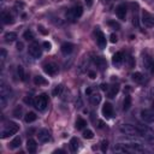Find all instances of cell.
Masks as SVG:
<instances>
[{"mask_svg":"<svg viewBox=\"0 0 154 154\" xmlns=\"http://www.w3.org/2000/svg\"><path fill=\"white\" fill-rule=\"evenodd\" d=\"M144 150L146 149L142 147V144L140 142H136V143H119L114 148V152H119V153H143Z\"/></svg>","mask_w":154,"mask_h":154,"instance_id":"obj_1","label":"cell"},{"mask_svg":"<svg viewBox=\"0 0 154 154\" xmlns=\"http://www.w3.org/2000/svg\"><path fill=\"white\" fill-rule=\"evenodd\" d=\"M119 131L123 135L129 136V137H141L138 128L135 126V125H131V124H123V125H120Z\"/></svg>","mask_w":154,"mask_h":154,"instance_id":"obj_2","label":"cell"},{"mask_svg":"<svg viewBox=\"0 0 154 154\" xmlns=\"http://www.w3.org/2000/svg\"><path fill=\"white\" fill-rule=\"evenodd\" d=\"M10 97H11V89L4 82H1V84H0V105H1V108L6 107Z\"/></svg>","mask_w":154,"mask_h":154,"instance_id":"obj_3","label":"cell"},{"mask_svg":"<svg viewBox=\"0 0 154 154\" xmlns=\"http://www.w3.org/2000/svg\"><path fill=\"white\" fill-rule=\"evenodd\" d=\"M137 128H138V131H140L141 137H143L144 140H147L149 142L154 141V131L149 126H147L144 124H138Z\"/></svg>","mask_w":154,"mask_h":154,"instance_id":"obj_4","label":"cell"},{"mask_svg":"<svg viewBox=\"0 0 154 154\" xmlns=\"http://www.w3.org/2000/svg\"><path fill=\"white\" fill-rule=\"evenodd\" d=\"M18 129H19V126H18L16 123L10 122L8 124H6V125L4 126L2 131H1V138H6V137H8V136L14 135V134L18 131Z\"/></svg>","mask_w":154,"mask_h":154,"instance_id":"obj_5","label":"cell"},{"mask_svg":"<svg viewBox=\"0 0 154 154\" xmlns=\"http://www.w3.org/2000/svg\"><path fill=\"white\" fill-rule=\"evenodd\" d=\"M34 106L38 109V111H45L48 106V100H47V96L45 94L42 95H38L34 99Z\"/></svg>","mask_w":154,"mask_h":154,"instance_id":"obj_6","label":"cell"},{"mask_svg":"<svg viewBox=\"0 0 154 154\" xmlns=\"http://www.w3.org/2000/svg\"><path fill=\"white\" fill-rule=\"evenodd\" d=\"M82 13H83L82 6H81V5H76V6H73L72 8H70V10L66 12V17H67V19L73 20V19L79 18V17L82 16Z\"/></svg>","mask_w":154,"mask_h":154,"instance_id":"obj_7","label":"cell"},{"mask_svg":"<svg viewBox=\"0 0 154 154\" xmlns=\"http://www.w3.org/2000/svg\"><path fill=\"white\" fill-rule=\"evenodd\" d=\"M141 118L144 123L152 124L154 123V109H149V108H144L141 111Z\"/></svg>","mask_w":154,"mask_h":154,"instance_id":"obj_8","label":"cell"},{"mask_svg":"<svg viewBox=\"0 0 154 154\" xmlns=\"http://www.w3.org/2000/svg\"><path fill=\"white\" fill-rule=\"evenodd\" d=\"M29 54L32 58H40L42 55V48L37 42H32L29 46Z\"/></svg>","mask_w":154,"mask_h":154,"instance_id":"obj_9","label":"cell"},{"mask_svg":"<svg viewBox=\"0 0 154 154\" xmlns=\"http://www.w3.org/2000/svg\"><path fill=\"white\" fill-rule=\"evenodd\" d=\"M142 23L148 28H153L154 26V16L152 13H149L148 11H143L142 12Z\"/></svg>","mask_w":154,"mask_h":154,"instance_id":"obj_10","label":"cell"},{"mask_svg":"<svg viewBox=\"0 0 154 154\" xmlns=\"http://www.w3.org/2000/svg\"><path fill=\"white\" fill-rule=\"evenodd\" d=\"M95 36H96L97 46H99L100 48H106V37H105L103 32H102L100 29H96V30H95Z\"/></svg>","mask_w":154,"mask_h":154,"instance_id":"obj_11","label":"cell"},{"mask_svg":"<svg viewBox=\"0 0 154 154\" xmlns=\"http://www.w3.org/2000/svg\"><path fill=\"white\" fill-rule=\"evenodd\" d=\"M37 137H38V141H40V142L46 143V142H48V141L51 140V134H49V131H48L47 129H42V130L38 131Z\"/></svg>","mask_w":154,"mask_h":154,"instance_id":"obj_12","label":"cell"},{"mask_svg":"<svg viewBox=\"0 0 154 154\" xmlns=\"http://www.w3.org/2000/svg\"><path fill=\"white\" fill-rule=\"evenodd\" d=\"M116 14H117V17H118L119 19L124 20L125 17H126V6H125L124 4L118 5L117 8H116Z\"/></svg>","mask_w":154,"mask_h":154,"instance_id":"obj_13","label":"cell"},{"mask_svg":"<svg viewBox=\"0 0 154 154\" xmlns=\"http://www.w3.org/2000/svg\"><path fill=\"white\" fill-rule=\"evenodd\" d=\"M43 70L48 75H55L58 72V65L54 63H48V64H45Z\"/></svg>","mask_w":154,"mask_h":154,"instance_id":"obj_14","label":"cell"},{"mask_svg":"<svg viewBox=\"0 0 154 154\" xmlns=\"http://www.w3.org/2000/svg\"><path fill=\"white\" fill-rule=\"evenodd\" d=\"M142 63H143V66H144L146 70H149V71L154 72V65H153V61H152V59L149 58V55L146 54V55L143 57Z\"/></svg>","mask_w":154,"mask_h":154,"instance_id":"obj_15","label":"cell"},{"mask_svg":"<svg viewBox=\"0 0 154 154\" xmlns=\"http://www.w3.org/2000/svg\"><path fill=\"white\" fill-rule=\"evenodd\" d=\"M37 149V142L34 138H29L26 141V150L29 153H35Z\"/></svg>","mask_w":154,"mask_h":154,"instance_id":"obj_16","label":"cell"},{"mask_svg":"<svg viewBox=\"0 0 154 154\" xmlns=\"http://www.w3.org/2000/svg\"><path fill=\"white\" fill-rule=\"evenodd\" d=\"M60 51H61L63 54L67 55V54H70V53L73 51V45L70 43V42H64V43L61 45V47H60Z\"/></svg>","mask_w":154,"mask_h":154,"instance_id":"obj_17","label":"cell"},{"mask_svg":"<svg viewBox=\"0 0 154 154\" xmlns=\"http://www.w3.org/2000/svg\"><path fill=\"white\" fill-rule=\"evenodd\" d=\"M102 114L106 117V118H111L113 116V107L111 103H105L103 107H102Z\"/></svg>","mask_w":154,"mask_h":154,"instance_id":"obj_18","label":"cell"},{"mask_svg":"<svg viewBox=\"0 0 154 154\" xmlns=\"http://www.w3.org/2000/svg\"><path fill=\"white\" fill-rule=\"evenodd\" d=\"M123 58H124V54L122 52H117L113 58H112V63L114 66H120V64L123 63Z\"/></svg>","mask_w":154,"mask_h":154,"instance_id":"obj_19","label":"cell"},{"mask_svg":"<svg viewBox=\"0 0 154 154\" xmlns=\"http://www.w3.org/2000/svg\"><path fill=\"white\" fill-rule=\"evenodd\" d=\"M94 63H95V65H96L100 70H105V69L107 67V63H106V60H105L103 58H101V57H96V58H94Z\"/></svg>","mask_w":154,"mask_h":154,"instance_id":"obj_20","label":"cell"},{"mask_svg":"<svg viewBox=\"0 0 154 154\" xmlns=\"http://www.w3.org/2000/svg\"><path fill=\"white\" fill-rule=\"evenodd\" d=\"M89 101H90L91 105H97V103H100V101H101V95H100L99 93L90 94V95H89Z\"/></svg>","mask_w":154,"mask_h":154,"instance_id":"obj_21","label":"cell"},{"mask_svg":"<svg viewBox=\"0 0 154 154\" xmlns=\"http://www.w3.org/2000/svg\"><path fill=\"white\" fill-rule=\"evenodd\" d=\"M1 19L4 24H10L13 22V17L12 14H10V12H2L1 13Z\"/></svg>","mask_w":154,"mask_h":154,"instance_id":"obj_22","label":"cell"},{"mask_svg":"<svg viewBox=\"0 0 154 154\" xmlns=\"http://www.w3.org/2000/svg\"><path fill=\"white\" fill-rule=\"evenodd\" d=\"M131 77H132V81H135L136 83H143L144 81H146V78H144V76L141 73V72H135V73H132L131 75Z\"/></svg>","mask_w":154,"mask_h":154,"instance_id":"obj_23","label":"cell"},{"mask_svg":"<svg viewBox=\"0 0 154 154\" xmlns=\"http://www.w3.org/2000/svg\"><path fill=\"white\" fill-rule=\"evenodd\" d=\"M78 147H79L78 140H77L76 137H72V138L70 140V149H71L72 152H76V150L78 149Z\"/></svg>","mask_w":154,"mask_h":154,"instance_id":"obj_24","label":"cell"},{"mask_svg":"<svg viewBox=\"0 0 154 154\" xmlns=\"http://www.w3.org/2000/svg\"><path fill=\"white\" fill-rule=\"evenodd\" d=\"M36 118H37V116H36L34 112H28V113L25 114V117H24V120H25L26 123H32V122L36 120Z\"/></svg>","mask_w":154,"mask_h":154,"instance_id":"obj_25","label":"cell"},{"mask_svg":"<svg viewBox=\"0 0 154 154\" xmlns=\"http://www.w3.org/2000/svg\"><path fill=\"white\" fill-rule=\"evenodd\" d=\"M17 38V34L13 32V31H10V32H6L5 34V40L7 42H12V41H16Z\"/></svg>","mask_w":154,"mask_h":154,"instance_id":"obj_26","label":"cell"},{"mask_svg":"<svg viewBox=\"0 0 154 154\" xmlns=\"http://www.w3.org/2000/svg\"><path fill=\"white\" fill-rule=\"evenodd\" d=\"M131 106V96L130 95H126L125 99H124V102H123V109L124 111H128Z\"/></svg>","mask_w":154,"mask_h":154,"instance_id":"obj_27","label":"cell"},{"mask_svg":"<svg viewBox=\"0 0 154 154\" xmlns=\"http://www.w3.org/2000/svg\"><path fill=\"white\" fill-rule=\"evenodd\" d=\"M118 90H119V88H118V85H112V87H109L108 88V97H114L116 96V94L118 93Z\"/></svg>","mask_w":154,"mask_h":154,"instance_id":"obj_28","label":"cell"},{"mask_svg":"<svg viewBox=\"0 0 154 154\" xmlns=\"http://www.w3.org/2000/svg\"><path fill=\"white\" fill-rule=\"evenodd\" d=\"M34 83L36 85H42V84H47V81L42 76H35L34 77Z\"/></svg>","mask_w":154,"mask_h":154,"instance_id":"obj_29","label":"cell"},{"mask_svg":"<svg viewBox=\"0 0 154 154\" xmlns=\"http://www.w3.org/2000/svg\"><path fill=\"white\" fill-rule=\"evenodd\" d=\"M20 142H22V141H20V137H14V138L11 141V143H10L11 146H10V147L13 148V149H14V148H18V147L20 146Z\"/></svg>","mask_w":154,"mask_h":154,"instance_id":"obj_30","label":"cell"},{"mask_svg":"<svg viewBox=\"0 0 154 154\" xmlns=\"http://www.w3.org/2000/svg\"><path fill=\"white\" fill-rule=\"evenodd\" d=\"M85 125H87V122L84 119H82V118H78L77 119V122H76V128L77 129H83Z\"/></svg>","mask_w":154,"mask_h":154,"instance_id":"obj_31","label":"cell"},{"mask_svg":"<svg viewBox=\"0 0 154 154\" xmlns=\"http://www.w3.org/2000/svg\"><path fill=\"white\" fill-rule=\"evenodd\" d=\"M63 85H57L55 88H54V90H53V95L54 96H60L61 95V93H63Z\"/></svg>","mask_w":154,"mask_h":154,"instance_id":"obj_32","label":"cell"},{"mask_svg":"<svg viewBox=\"0 0 154 154\" xmlns=\"http://www.w3.org/2000/svg\"><path fill=\"white\" fill-rule=\"evenodd\" d=\"M17 72H18L19 78H20L22 81H24V79H25V75H24V69H23V66H18V67H17Z\"/></svg>","mask_w":154,"mask_h":154,"instance_id":"obj_33","label":"cell"},{"mask_svg":"<svg viewBox=\"0 0 154 154\" xmlns=\"http://www.w3.org/2000/svg\"><path fill=\"white\" fill-rule=\"evenodd\" d=\"M83 137L87 138V140H90V138L94 137V134H93L91 130H84V131H83Z\"/></svg>","mask_w":154,"mask_h":154,"instance_id":"obj_34","label":"cell"},{"mask_svg":"<svg viewBox=\"0 0 154 154\" xmlns=\"http://www.w3.org/2000/svg\"><path fill=\"white\" fill-rule=\"evenodd\" d=\"M5 60H6V51H5V49H1V51H0V61H1V66L4 65Z\"/></svg>","mask_w":154,"mask_h":154,"instance_id":"obj_35","label":"cell"},{"mask_svg":"<svg viewBox=\"0 0 154 154\" xmlns=\"http://www.w3.org/2000/svg\"><path fill=\"white\" fill-rule=\"evenodd\" d=\"M23 36H24V38H25V40H28V41L34 38V35H32V32H31L30 30H26V31L24 32V35H23Z\"/></svg>","mask_w":154,"mask_h":154,"instance_id":"obj_36","label":"cell"},{"mask_svg":"<svg viewBox=\"0 0 154 154\" xmlns=\"http://www.w3.org/2000/svg\"><path fill=\"white\" fill-rule=\"evenodd\" d=\"M20 113H22V107H17L14 109V112H13V116L17 117V118H19L20 117Z\"/></svg>","mask_w":154,"mask_h":154,"instance_id":"obj_37","label":"cell"},{"mask_svg":"<svg viewBox=\"0 0 154 154\" xmlns=\"http://www.w3.org/2000/svg\"><path fill=\"white\" fill-rule=\"evenodd\" d=\"M107 148H108V143H107V141H102V143H101V150H102V152H106Z\"/></svg>","mask_w":154,"mask_h":154,"instance_id":"obj_38","label":"cell"},{"mask_svg":"<svg viewBox=\"0 0 154 154\" xmlns=\"http://www.w3.org/2000/svg\"><path fill=\"white\" fill-rule=\"evenodd\" d=\"M42 46L45 47V49H46V51H49V49H51V47H52V45H51V42H48V41H45Z\"/></svg>","mask_w":154,"mask_h":154,"instance_id":"obj_39","label":"cell"},{"mask_svg":"<svg viewBox=\"0 0 154 154\" xmlns=\"http://www.w3.org/2000/svg\"><path fill=\"white\" fill-rule=\"evenodd\" d=\"M109 41H111L112 43L117 42V35H116V34H111V36H109Z\"/></svg>","mask_w":154,"mask_h":154,"instance_id":"obj_40","label":"cell"},{"mask_svg":"<svg viewBox=\"0 0 154 154\" xmlns=\"http://www.w3.org/2000/svg\"><path fill=\"white\" fill-rule=\"evenodd\" d=\"M24 101H25L26 103H32V105H34V100L31 99V96H30V95H28V96L24 99Z\"/></svg>","mask_w":154,"mask_h":154,"instance_id":"obj_41","label":"cell"},{"mask_svg":"<svg viewBox=\"0 0 154 154\" xmlns=\"http://www.w3.org/2000/svg\"><path fill=\"white\" fill-rule=\"evenodd\" d=\"M108 24H109V25H112L114 29H119V24H118V23H116V22H108Z\"/></svg>","mask_w":154,"mask_h":154,"instance_id":"obj_42","label":"cell"},{"mask_svg":"<svg viewBox=\"0 0 154 154\" xmlns=\"http://www.w3.org/2000/svg\"><path fill=\"white\" fill-rule=\"evenodd\" d=\"M23 47H24L23 42H18V43H17V49H18V51H22V49H23Z\"/></svg>","mask_w":154,"mask_h":154,"instance_id":"obj_43","label":"cell"},{"mask_svg":"<svg viewBox=\"0 0 154 154\" xmlns=\"http://www.w3.org/2000/svg\"><path fill=\"white\" fill-rule=\"evenodd\" d=\"M95 76H96V73L94 71H89V77L90 78H95Z\"/></svg>","mask_w":154,"mask_h":154,"instance_id":"obj_44","label":"cell"},{"mask_svg":"<svg viewBox=\"0 0 154 154\" xmlns=\"http://www.w3.org/2000/svg\"><path fill=\"white\" fill-rule=\"evenodd\" d=\"M108 88H109V87H108L107 84H102V85H101V89H102V90H105V91H107V90H108Z\"/></svg>","mask_w":154,"mask_h":154,"instance_id":"obj_45","label":"cell"},{"mask_svg":"<svg viewBox=\"0 0 154 154\" xmlns=\"http://www.w3.org/2000/svg\"><path fill=\"white\" fill-rule=\"evenodd\" d=\"M84 1H85V4L88 6H91V4H93V0H84Z\"/></svg>","mask_w":154,"mask_h":154,"instance_id":"obj_46","label":"cell"},{"mask_svg":"<svg viewBox=\"0 0 154 154\" xmlns=\"http://www.w3.org/2000/svg\"><path fill=\"white\" fill-rule=\"evenodd\" d=\"M129 63H130V66H134V60L131 57H129Z\"/></svg>","mask_w":154,"mask_h":154,"instance_id":"obj_47","label":"cell"},{"mask_svg":"<svg viewBox=\"0 0 154 154\" xmlns=\"http://www.w3.org/2000/svg\"><path fill=\"white\" fill-rule=\"evenodd\" d=\"M40 31H41L42 34H47V31H46V30H43V28H42V26H40Z\"/></svg>","mask_w":154,"mask_h":154,"instance_id":"obj_48","label":"cell"},{"mask_svg":"<svg viewBox=\"0 0 154 154\" xmlns=\"http://www.w3.org/2000/svg\"><path fill=\"white\" fill-rule=\"evenodd\" d=\"M152 97H153V100H154V88L152 89Z\"/></svg>","mask_w":154,"mask_h":154,"instance_id":"obj_49","label":"cell"},{"mask_svg":"<svg viewBox=\"0 0 154 154\" xmlns=\"http://www.w3.org/2000/svg\"><path fill=\"white\" fill-rule=\"evenodd\" d=\"M107 1H109V0H107Z\"/></svg>","mask_w":154,"mask_h":154,"instance_id":"obj_50","label":"cell"}]
</instances>
